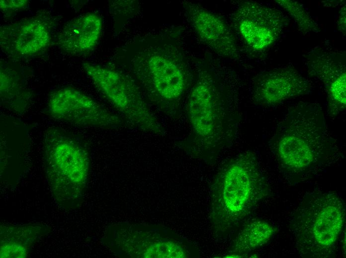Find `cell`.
Masks as SVG:
<instances>
[{
	"mask_svg": "<svg viewBox=\"0 0 346 258\" xmlns=\"http://www.w3.org/2000/svg\"><path fill=\"white\" fill-rule=\"evenodd\" d=\"M216 89L210 74H200L190 92L187 113L196 134L204 139L213 137L216 131L219 107Z\"/></svg>",
	"mask_w": 346,
	"mask_h": 258,
	"instance_id": "obj_11",
	"label": "cell"
},
{
	"mask_svg": "<svg viewBox=\"0 0 346 258\" xmlns=\"http://www.w3.org/2000/svg\"><path fill=\"white\" fill-rule=\"evenodd\" d=\"M28 5V1L26 0H1L0 1V10L5 13H11L23 9L27 7Z\"/></svg>",
	"mask_w": 346,
	"mask_h": 258,
	"instance_id": "obj_20",
	"label": "cell"
},
{
	"mask_svg": "<svg viewBox=\"0 0 346 258\" xmlns=\"http://www.w3.org/2000/svg\"><path fill=\"white\" fill-rule=\"evenodd\" d=\"M47 111L54 120L79 127L115 129L124 124L118 115L72 87L53 91L48 97Z\"/></svg>",
	"mask_w": 346,
	"mask_h": 258,
	"instance_id": "obj_7",
	"label": "cell"
},
{
	"mask_svg": "<svg viewBox=\"0 0 346 258\" xmlns=\"http://www.w3.org/2000/svg\"><path fill=\"white\" fill-rule=\"evenodd\" d=\"M231 20L245 43L257 52L272 46L288 22L285 15L278 9L248 0L239 2Z\"/></svg>",
	"mask_w": 346,
	"mask_h": 258,
	"instance_id": "obj_8",
	"label": "cell"
},
{
	"mask_svg": "<svg viewBox=\"0 0 346 258\" xmlns=\"http://www.w3.org/2000/svg\"><path fill=\"white\" fill-rule=\"evenodd\" d=\"M274 232V227L267 222L263 220L252 222L238 234L233 252L238 254L250 252L267 243Z\"/></svg>",
	"mask_w": 346,
	"mask_h": 258,
	"instance_id": "obj_17",
	"label": "cell"
},
{
	"mask_svg": "<svg viewBox=\"0 0 346 258\" xmlns=\"http://www.w3.org/2000/svg\"><path fill=\"white\" fill-rule=\"evenodd\" d=\"M182 5L191 27L204 44L221 57H238L235 36L222 17L197 3L183 1Z\"/></svg>",
	"mask_w": 346,
	"mask_h": 258,
	"instance_id": "obj_9",
	"label": "cell"
},
{
	"mask_svg": "<svg viewBox=\"0 0 346 258\" xmlns=\"http://www.w3.org/2000/svg\"><path fill=\"white\" fill-rule=\"evenodd\" d=\"M43 145L46 174L53 196L63 208H74L87 181V153L73 136L56 127L45 131Z\"/></svg>",
	"mask_w": 346,
	"mask_h": 258,
	"instance_id": "obj_4",
	"label": "cell"
},
{
	"mask_svg": "<svg viewBox=\"0 0 346 258\" xmlns=\"http://www.w3.org/2000/svg\"><path fill=\"white\" fill-rule=\"evenodd\" d=\"M339 29L345 33L346 31V7H343L341 12L339 20Z\"/></svg>",
	"mask_w": 346,
	"mask_h": 258,
	"instance_id": "obj_21",
	"label": "cell"
},
{
	"mask_svg": "<svg viewBox=\"0 0 346 258\" xmlns=\"http://www.w3.org/2000/svg\"><path fill=\"white\" fill-rule=\"evenodd\" d=\"M324 119L320 107L301 103L292 107L272 138V150L281 163L300 172L317 161L324 137Z\"/></svg>",
	"mask_w": 346,
	"mask_h": 258,
	"instance_id": "obj_5",
	"label": "cell"
},
{
	"mask_svg": "<svg viewBox=\"0 0 346 258\" xmlns=\"http://www.w3.org/2000/svg\"><path fill=\"white\" fill-rule=\"evenodd\" d=\"M102 19L97 13L87 12L68 22L57 38L58 47L73 56H82L91 52L100 39Z\"/></svg>",
	"mask_w": 346,
	"mask_h": 258,
	"instance_id": "obj_13",
	"label": "cell"
},
{
	"mask_svg": "<svg viewBox=\"0 0 346 258\" xmlns=\"http://www.w3.org/2000/svg\"><path fill=\"white\" fill-rule=\"evenodd\" d=\"M267 185L255 155L247 152L225 164L211 190L210 220L216 232L240 222L266 195Z\"/></svg>",
	"mask_w": 346,
	"mask_h": 258,
	"instance_id": "obj_2",
	"label": "cell"
},
{
	"mask_svg": "<svg viewBox=\"0 0 346 258\" xmlns=\"http://www.w3.org/2000/svg\"><path fill=\"white\" fill-rule=\"evenodd\" d=\"M185 252L178 245L169 241L152 244L143 255L147 258H183Z\"/></svg>",
	"mask_w": 346,
	"mask_h": 258,
	"instance_id": "obj_19",
	"label": "cell"
},
{
	"mask_svg": "<svg viewBox=\"0 0 346 258\" xmlns=\"http://www.w3.org/2000/svg\"><path fill=\"white\" fill-rule=\"evenodd\" d=\"M49 228L43 224L0 226V258H25L33 243Z\"/></svg>",
	"mask_w": 346,
	"mask_h": 258,
	"instance_id": "obj_15",
	"label": "cell"
},
{
	"mask_svg": "<svg viewBox=\"0 0 346 258\" xmlns=\"http://www.w3.org/2000/svg\"><path fill=\"white\" fill-rule=\"evenodd\" d=\"M275 1L294 20L302 33H317L320 31L317 23L300 2L290 0H277Z\"/></svg>",
	"mask_w": 346,
	"mask_h": 258,
	"instance_id": "obj_18",
	"label": "cell"
},
{
	"mask_svg": "<svg viewBox=\"0 0 346 258\" xmlns=\"http://www.w3.org/2000/svg\"><path fill=\"white\" fill-rule=\"evenodd\" d=\"M51 42L50 27L41 18L30 17L0 27L1 49L11 57L37 55L46 50Z\"/></svg>",
	"mask_w": 346,
	"mask_h": 258,
	"instance_id": "obj_10",
	"label": "cell"
},
{
	"mask_svg": "<svg viewBox=\"0 0 346 258\" xmlns=\"http://www.w3.org/2000/svg\"><path fill=\"white\" fill-rule=\"evenodd\" d=\"M306 62L312 75L325 85L330 109L334 111L344 109L346 105L345 64L327 52L315 50L308 54Z\"/></svg>",
	"mask_w": 346,
	"mask_h": 258,
	"instance_id": "obj_14",
	"label": "cell"
},
{
	"mask_svg": "<svg viewBox=\"0 0 346 258\" xmlns=\"http://www.w3.org/2000/svg\"><path fill=\"white\" fill-rule=\"evenodd\" d=\"M345 216V205L338 194L315 191L305 194L294 212L290 224L300 254L310 258L332 256Z\"/></svg>",
	"mask_w": 346,
	"mask_h": 258,
	"instance_id": "obj_3",
	"label": "cell"
},
{
	"mask_svg": "<svg viewBox=\"0 0 346 258\" xmlns=\"http://www.w3.org/2000/svg\"><path fill=\"white\" fill-rule=\"evenodd\" d=\"M82 66L99 92L130 125L146 132L164 133L138 85L129 75L88 62L83 63Z\"/></svg>",
	"mask_w": 346,
	"mask_h": 258,
	"instance_id": "obj_6",
	"label": "cell"
},
{
	"mask_svg": "<svg viewBox=\"0 0 346 258\" xmlns=\"http://www.w3.org/2000/svg\"><path fill=\"white\" fill-rule=\"evenodd\" d=\"M308 80L294 68L281 67L260 75L255 81L253 97L263 105H275L303 95L310 89Z\"/></svg>",
	"mask_w": 346,
	"mask_h": 258,
	"instance_id": "obj_12",
	"label": "cell"
},
{
	"mask_svg": "<svg viewBox=\"0 0 346 258\" xmlns=\"http://www.w3.org/2000/svg\"><path fill=\"white\" fill-rule=\"evenodd\" d=\"M165 38L151 35L131 41L118 50L117 62L150 98L172 105L185 93L189 71L180 48Z\"/></svg>",
	"mask_w": 346,
	"mask_h": 258,
	"instance_id": "obj_1",
	"label": "cell"
},
{
	"mask_svg": "<svg viewBox=\"0 0 346 258\" xmlns=\"http://www.w3.org/2000/svg\"><path fill=\"white\" fill-rule=\"evenodd\" d=\"M0 101L5 107L16 113L27 109L31 93L25 88L17 73L5 68H0Z\"/></svg>",
	"mask_w": 346,
	"mask_h": 258,
	"instance_id": "obj_16",
	"label": "cell"
}]
</instances>
